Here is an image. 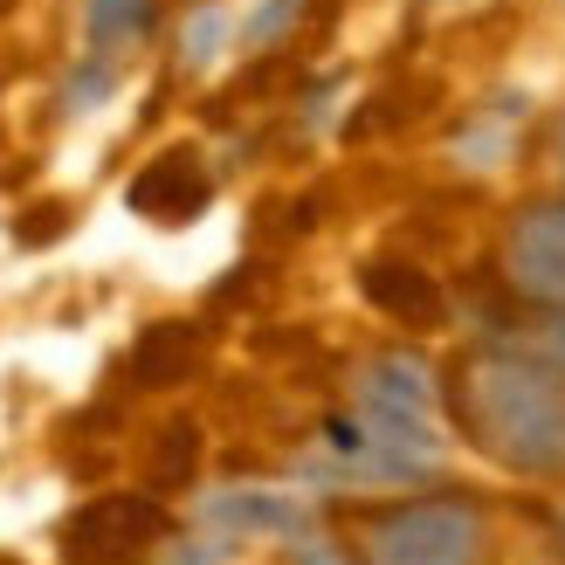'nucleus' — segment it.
<instances>
[{"instance_id":"obj_1","label":"nucleus","mask_w":565,"mask_h":565,"mask_svg":"<svg viewBox=\"0 0 565 565\" xmlns=\"http://www.w3.org/2000/svg\"><path fill=\"white\" fill-rule=\"evenodd\" d=\"M448 428L490 469L518 483H565V373L518 352L511 338H483L441 373Z\"/></svg>"},{"instance_id":"obj_2","label":"nucleus","mask_w":565,"mask_h":565,"mask_svg":"<svg viewBox=\"0 0 565 565\" xmlns=\"http://www.w3.org/2000/svg\"><path fill=\"white\" fill-rule=\"evenodd\" d=\"M345 545L352 565H490L497 524L469 490H407L352 511Z\"/></svg>"},{"instance_id":"obj_3","label":"nucleus","mask_w":565,"mask_h":565,"mask_svg":"<svg viewBox=\"0 0 565 565\" xmlns=\"http://www.w3.org/2000/svg\"><path fill=\"white\" fill-rule=\"evenodd\" d=\"M497 276L524 310H565V186L503 214Z\"/></svg>"},{"instance_id":"obj_4","label":"nucleus","mask_w":565,"mask_h":565,"mask_svg":"<svg viewBox=\"0 0 565 565\" xmlns=\"http://www.w3.org/2000/svg\"><path fill=\"white\" fill-rule=\"evenodd\" d=\"M166 539V511L146 490H110L90 497L63 524V558L70 565H146Z\"/></svg>"},{"instance_id":"obj_5","label":"nucleus","mask_w":565,"mask_h":565,"mask_svg":"<svg viewBox=\"0 0 565 565\" xmlns=\"http://www.w3.org/2000/svg\"><path fill=\"white\" fill-rule=\"evenodd\" d=\"M125 201L146 221H159V228H180V221H193L214 201V180H207V166L193 159V152H166V159H152L146 173L131 180Z\"/></svg>"},{"instance_id":"obj_6","label":"nucleus","mask_w":565,"mask_h":565,"mask_svg":"<svg viewBox=\"0 0 565 565\" xmlns=\"http://www.w3.org/2000/svg\"><path fill=\"white\" fill-rule=\"evenodd\" d=\"M359 290H365V303H380L386 318L407 324V331H435V324L448 318L435 276H420V269H407V263H365Z\"/></svg>"},{"instance_id":"obj_7","label":"nucleus","mask_w":565,"mask_h":565,"mask_svg":"<svg viewBox=\"0 0 565 565\" xmlns=\"http://www.w3.org/2000/svg\"><path fill=\"white\" fill-rule=\"evenodd\" d=\"M152 21H159V0H90L83 8V35H90L97 63H118L125 49L152 35Z\"/></svg>"},{"instance_id":"obj_8","label":"nucleus","mask_w":565,"mask_h":565,"mask_svg":"<svg viewBox=\"0 0 565 565\" xmlns=\"http://www.w3.org/2000/svg\"><path fill=\"white\" fill-rule=\"evenodd\" d=\"M186 365H193V324H152L146 345H138V380L166 386V380H180Z\"/></svg>"},{"instance_id":"obj_9","label":"nucleus","mask_w":565,"mask_h":565,"mask_svg":"<svg viewBox=\"0 0 565 565\" xmlns=\"http://www.w3.org/2000/svg\"><path fill=\"white\" fill-rule=\"evenodd\" d=\"M518 352H531V359H545V365H558L565 373V310H524V331L511 338Z\"/></svg>"},{"instance_id":"obj_10","label":"nucleus","mask_w":565,"mask_h":565,"mask_svg":"<svg viewBox=\"0 0 565 565\" xmlns=\"http://www.w3.org/2000/svg\"><path fill=\"white\" fill-rule=\"evenodd\" d=\"M159 441H166V462L152 469V483L166 490V483H180V476L193 469V456H201V428H193V420H173V428H166Z\"/></svg>"},{"instance_id":"obj_11","label":"nucleus","mask_w":565,"mask_h":565,"mask_svg":"<svg viewBox=\"0 0 565 565\" xmlns=\"http://www.w3.org/2000/svg\"><path fill=\"white\" fill-rule=\"evenodd\" d=\"M552 166H558V186H565V118H558V131H552Z\"/></svg>"},{"instance_id":"obj_12","label":"nucleus","mask_w":565,"mask_h":565,"mask_svg":"<svg viewBox=\"0 0 565 565\" xmlns=\"http://www.w3.org/2000/svg\"><path fill=\"white\" fill-rule=\"evenodd\" d=\"M558 558H565V511H558Z\"/></svg>"},{"instance_id":"obj_13","label":"nucleus","mask_w":565,"mask_h":565,"mask_svg":"<svg viewBox=\"0 0 565 565\" xmlns=\"http://www.w3.org/2000/svg\"><path fill=\"white\" fill-rule=\"evenodd\" d=\"M0 565H14V558H0Z\"/></svg>"}]
</instances>
